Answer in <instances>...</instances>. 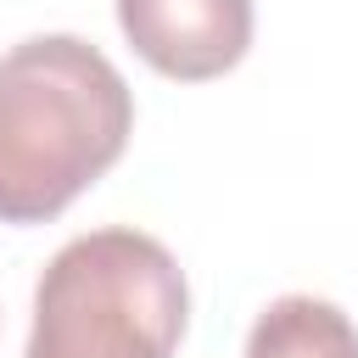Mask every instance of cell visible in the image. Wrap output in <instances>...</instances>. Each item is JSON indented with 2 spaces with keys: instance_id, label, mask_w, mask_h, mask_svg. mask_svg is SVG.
<instances>
[{
  "instance_id": "cell-1",
  "label": "cell",
  "mask_w": 358,
  "mask_h": 358,
  "mask_svg": "<svg viewBox=\"0 0 358 358\" xmlns=\"http://www.w3.org/2000/svg\"><path fill=\"white\" fill-rule=\"evenodd\" d=\"M134 95L78 34H34L0 56V224H50L129 145Z\"/></svg>"
},
{
  "instance_id": "cell-2",
  "label": "cell",
  "mask_w": 358,
  "mask_h": 358,
  "mask_svg": "<svg viewBox=\"0 0 358 358\" xmlns=\"http://www.w3.org/2000/svg\"><path fill=\"white\" fill-rule=\"evenodd\" d=\"M185 313V274L157 235L90 229L45 263L22 358H173Z\"/></svg>"
},
{
  "instance_id": "cell-3",
  "label": "cell",
  "mask_w": 358,
  "mask_h": 358,
  "mask_svg": "<svg viewBox=\"0 0 358 358\" xmlns=\"http://www.w3.org/2000/svg\"><path fill=\"white\" fill-rule=\"evenodd\" d=\"M117 28L162 78L207 84L246 56L252 0H117Z\"/></svg>"
},
{
  "instance_id": "cell-4",
  "label": "cell",
  "mask_w": 358,
  "mask_h": 358,
  "mask_svg": "<svg viewBox=\"0 0 358 358\" xmlns=\"http://www.w3.org/2000/svg\"><path fill=\"white\" fill-rule=\"evenodd\" d=\"M246 358H358V324L324 296H280L257 313Z\"/></svg>"
}]
</instances>
